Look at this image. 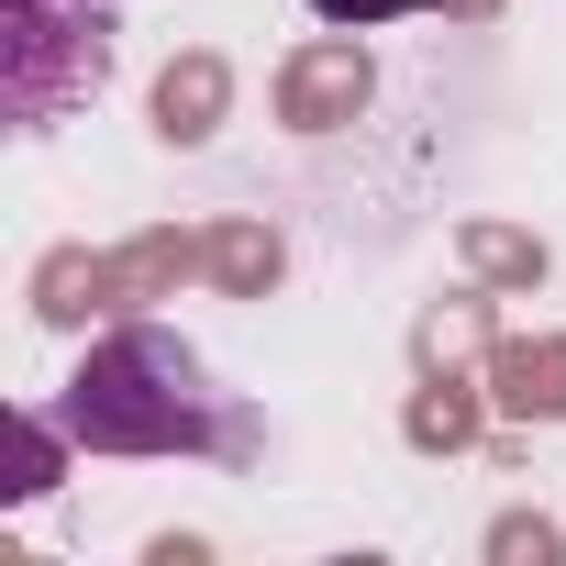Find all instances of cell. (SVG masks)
I'll return each mask as SVG.
<instances>
[{
	"mask_svg": "<svg viewBox=\"0 0 566 566\" xmlns=\"http://www.w3.org/2000/svg\"><path fill=\"white\" fill-rule=\"evenodd\" d=\"M323 23H345V34H367V23H400V12H433V0H312Z\"/></svg>",
	"mask_w": 566,
	"mask_h": 566,
	"instance_id": "obj_1",
	"label": "cell"
}]
</instances>
